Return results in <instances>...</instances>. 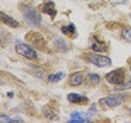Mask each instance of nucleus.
<instances>
[{"mask_svg": "<svg viewBox=\"0 0 131 123\" xmlns=\"http://www.w3.org/2000/svg\"><path fill=\"white\" fill-rule=\"evenodd\" d=\"M85 59L90 63H93L94 66H99V67H107V66H111V60L110 57L104 55H100L99 52H89V53H85Z\"/></svg>", "mask_w": 131, "mask_h": 123, "instance_id": "obj_1", "label": "nucleus"}, {"mask_svg": "<svg viewBox=\"0 0 131 123\" xmlns=\"http://www.w3.org/2000/svg\"><path fill=\"white\" fill-rule=\"evenodd\" d=\"M23 16L31 25H38L41 22V16L37 11V8L32 6H26L23 7Z\"/></svg>", "mask_w": 131, "mask_h": 123, "instance_id": "obj_2", "label": "nucleus"}, {"mask_svg": "<svg viewBox=\"0 0 131 123\" xmlns=\"http://www.w3.org/2000/svg\"><path fill=\"white\" fill-rule=\"evenodd\" d=\"M16 52H17L18 55H21L23 57L30 59V60L38 59V53L35 52L31 46H28L27 43H23V42H18V43L16 45Z\"/></svg>", "mask_w": 131, "mask_h": 123, "instance_id": "obj_3", "label": "nucleus"}, {"mask_svg": "<svg viewBox=\"0 0 131 123\" xmlns=\"http://www.w3.org/2000/svg\"><path fill=\"white\" fill-rule=\"evenodd\" d=\"M104 78L107 80V83L113 84V85H118L120 83H123L125 80V71L123 69H116L113 71L107 73Z\"/></svg>", "mask_w": 131, "mask_h": 123, "instance_id": "obj_4", "label": "nucleus"}, {"mask_svg": "<svg viewBox=\"0 0 131 123\" xmlns=\"http://www.w3.org/2000/svg\"><path fill=\"white\" fill-rule=\"evenodd\" d=\"M28 41H30V43L35 45V46L41 48V49H45V39H44V36L40 32H30Z\"/></svg>", "mask_w": 131, "mask_h": 123, "instance_id": "obj_5", "label": "nucleus"}, {"mask_svg": "<svg viewBox=\"0 0 131 123\" xmlns=\"http://www.w3.org/2000/svg\"><path fill=\"white\" fill-rule=\"evenodd\" d=\"M100 103L103 106H107V108H116L121 103V98L116 97V95H108V97H104L100 99Z\"/></svg>", "mask_w": 131, "mask_h": 123, "instance_id": "obj_6", "label": "nucleus"}, {"mask_svg": "<svg viewBox=\"0 0 131 123\" xmlns=\"http://www.w3.org/2000/svg\"><path fill=\"white\" fill-rule=\"evenodd\" d=\"M83 80H85V75H83V73L76 71V73H73V74L71 75L69 84H71L72 87H78V85H80V84L83 83Z\"/></svg>", "mask_w": 131, "mask_h": 123, "instance_id": "obj_7", "label": "nucleus"}, {"mask_svg": "<svg viewBox=\"0 0 131 123\" xmlns=\"http://www.w3.org/2000/svg\"><path fill=\"white\" fill-rule=\"evenodd\" d=\"M68 101L71 103H86L88 102V98L85 95H80V94H69L68 95Z\"/></svg>", "mask_w": 131, "mask_h": 123, "instance_id": "obj_8", "label": "nucleus"}, {"mask_svg": "<svg viewBox=\"0 0 131 123\" xmlns=\"http://www.w3.org/2000/svg\"><path fill=\"white\" fill-rule=\"evenodd\" d=\"M42 11L47 14H49L51 17H55V14H57V10H55V4L52 2H45L42 4Z\"/></svg>", "mask_w": 131, "mask_h": 123, "instance_id": "obj_9", "label": "nucleus"}, {"mask_svg": "<svg viewBox=\"0 0 131 123\" xmlns=\"http://www.w3.org/2000/svg\"><path fill=\"white\" fill-rule=\"evenodd\" d=\"M0 18L3 21V24H7L10 27H18V22L16 21L14 18H12L10 16H7L6 13H0Z\"/></svg>", "mask_w": 131, "mask_h": 123, "instance_id": "obj_10", "label": "nucleus"}, {"mask_svg": "<svg viewBox=\"0 0 131 123\" xmlns=\"http://www.w3.org/2000/svg\"><path fill=\"white\" fill-rule=\"evenodd\" d=\"M42 112H44V116L48 117V119H55L58 115V111L55 108H52V106H45Z\"/></svg>", "mask_w": 131, "mask_h": 123, "instance_id": "obj_11", "label": "nucleus"}, {"mask_svg": "<svg viewBox=\"0 0 131 123\" xmlns=\"http://www.w3.org/2000/svg\"><path fill=\"white\" fill-rule=\"evenodd\" d=\"M55 46H57V49L59 50V52H66V50L69 49L68 43H66L62 38H57V39H55Z\"/></svg>", "mask_w": 131, "mask_h": 123, "instance_id": "obj_12", "label": "nucleus"}, {"mask_svg": "<svg viewBox=\"0 0 131 123\" xmlns=\"http://www.w3.org/2000/svg\"><path fill=\"white\" fill-rule=\"evenodd\" d=\"M92 50L93 52H99V53H102V52H104L106 50V45L103 43V42H99V41H94L93 43H92Z\"/></svg>", "mask_w": 131, "mask_h": 123, "instance_id": "obj_13", "label": "nucleus"}, {"mask_svg": "<svg viewBox=\"0 0 131 123\" xmlns=\"http://www.w3.org/2000/svg\"><path fill=\"white\" fill-rule=\"evenodd\" d=\"M131 88V80L130 78H125L123 83H120L118 85H116V91H125V89Z\"/></svg>", "mask_w": 131, "mask_h": 123, "instance_id": "obj_14", "label": "nucleus"}, {"mask_svg": "<svg viewBox=\"0 0 131 123\" xmlns=\"http://www.w3.org/2000/svg\"><path fill=\"white\" fill-rule=\"evenodd\" d=\"M31 73L34 75H37L38 78H45V71H44L42 67H35V66H31Z\"/></svg>", "mask_w": 131, "mask_h": 123, "instance_id": "obj_15", "label": "nucleus"}, {"mask_svg": "<svg viewBox=\"0 0 131 123\" xmlns=\"http://www.w3.org/2000/svg\"><path fill=\"white\" fill-rule=\"evenodd\" d=\"M100 83V77L97 74H89L88 75V84L89 85H97Z\"/></svg>", "mask_w": 131, "mask_h": 123, "instance_id": "obj_16", "label": "nucleus"}, {"mask_svg": "<svg viewBox=\"0 0 131 123\" xmlns=\"http://www.w3.org/2000/svg\"><path fill=\"white\" fill-rule=\"evenodd\" d=\"M63 77V73H55V74H51L48 75V81H51V83H57V81H59V78Z\"/></svg>", "mask_w": 131, "mask_h": 123, "instance_id": "obj_17", "label": "nucleus"}, {"mask_svg": "<svg viewBox=\"0 0 131 123\" xmlns=\"http://www.w3.org/2000/svg\"><path fill=\"white\" fill-rule=\"evenodd\" d=\"M2 123H9V122H23V119L21 117H7V116H2Z\"/></svg>", "mask_w": 131, "mask_h": 123, "instance_id": "obj_18", "label": "nucleus"}, {"mask_svg": "<svg viewBox=\"0 0 131 123\" xmlns=\"http://www.w3.org/2000/svg\"><path fill=\"white\" fill-rule=\"evenodd\" d=\"M62 32H63V34L72 32V34L75 35V34H76V29H75V25H73V24H69V27H62Z\"/></svg>", "mask_w": 131, "mask_h": 123, "instance_id": "obj_19", "label": "nucleus"}, {"mask_svg": "<svg viewBox=\"0 0 131 123\" xmlns=\"http://www.w3.org/2000/svg\"><path fill=\"white\" fill-rule=\"evenodd\" d=\"M123 36H124V39H127L128 42H131V28H125V29L123 31Z\"/></svg>", "mask_w": 131, "mask_h": 123, "instance_id": "obj_20", "label": "nucleus"}, {"mask_svg": "<svg viewBox=\"0 0 131 123\" xmlns=\"http://www.w3.org/2000/svg\"><path fill=\"white\" fill-rule=\"evenodd\" d=\"M130 70H131V67H130Z\"/></svg>", "mask_w": 131, "mask_h": 123, "instance_id": "obj_21", "label": "nucleus"}]
</instances>
